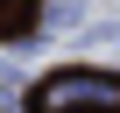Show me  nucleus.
I'll return each mask as SVG.
<instances>
[{
	"instance_id": "f257e3e1",
	"label": "nucleus",
	"mask_w": 120,
	"mask_h": 113,
	"mask_svg": "<svg viewBox=\"0 0 120 113\" xmlns=\"http://www.w3.org/2000/svg\"><path fill=\"white\" fill-rule=\"evenodd\" d=\"M42 106H120V85H106V78H56L42 92Z\"/></svg>"
}]
</instances>
